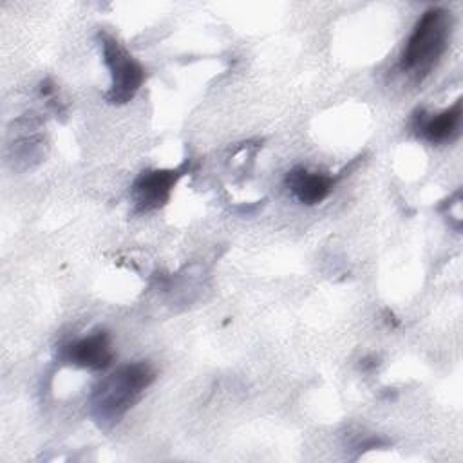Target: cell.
I'll list each match as a JSON object with an SVG mask.
<instances>
[{"label":"cell","instance_id":"cell-5","mask_svg":"<svg viewBox=\"0 0 463 463\" xmlns=\"http://www.w3.org/2000/svg\"><path fill=\"white\" fill-rule=\"evenodd\" d=\"M60 358L65 364L89 369V371L107 369L114 358V353L110 347V336L107 331H96L85 338L74 340L61 347Z\"/></svg>","mask_w":463,"mask_h":463},{"label":"cell","instance_id":"cell-2","mask_svg":"<svg viewBox=\"0 0 463 463\" xmlns=\"http://www.w3.org/2000/svg\"><path fill=\"white\" fill-rule=\"evenodd\" d=\"M156 373L145 362L119 367L92 392V412L99 421H118L154 382Z\"/></svg>","mask_w":463,"mask_h":463},{"label":"cell","instance_id":"cell-4","mask_svg":"<svg viewBox=\"0 0 463 463\" xmlns=\"http://www.w3.org/2000/svg\"><path fill=\"white\" fill-rule=\"evenodd\" d=\"M183 175V168H161L141 172L132 184V201L136 212H152L163 206L177 179Z\"/></svg>","mask_w":463,"mask_h":463},{"label":"cell","instance_id":"cell-7","mask_svg":"<svg viewBox=\"0 0 463 463\" xmlns=\"http://www.w3.org/2000/svg\"><path fill=\"white\" fill-rule=\"evenodd\" d=\"M420 114L421 116L416 118L418 119L416 130L429 143H447L458 136L459 123H461V101L459 99L450 109H445L429 118H425L423 112H420Z\"/></svg>","mask_w":463,"mask_h":463},{"label":"cell","instance_id":"cell-1","mask_svg":"<svg viewBox=\"0 0 463 463\" xmlns=\"http://www.w3.org/2000/svg\"><path fill=\"white\" fill-rule=\"evenodd\" d=\"M452 29L450 13L443 7L427 9L416 22L400 58L402 72L423 80L443 56Z\"/></svg>","mask_w":463,"mask_h":463},{"label":"cell","instance_id":"cell-3","mask_svg":"<svg viewBox=\"0 0 463 463\" xmlns=\"http://www.w3.org/2000/svg\"><path fill=\"white\" fill-rule=\"evenodd\" d=\"M101 52L105 65L110 72V89L107 92V101L114 105L128 103L145 80L143 65L110 34H99Z\"/></svg>","mask_w":463,"mask_h":463},{"label":"cell","instance_id":"cell-6","mask_svg":"<svg viewBox=\"0 0 463 463\" xmlns=\"http://www.w3.org/2000/svg\"><path fill=\"white\" fill-rule=\"evenodd\" d=\"M335 179L322 172H309L304 166H297L286 174V186L302 204L313 206L322 203L333 190Z\"/></svg>","mask_w":463,"mask_h":463}]
</instances>
